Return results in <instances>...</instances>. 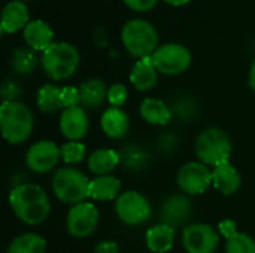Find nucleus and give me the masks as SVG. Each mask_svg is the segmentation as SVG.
Returning <instances> with one entry per match:
<instances>
[{
    "mask_svg": "<svg viewBox=\"0 0 255 253\" xmlns=\"http://www.w3.org/2000/svg\"><path fill=\"white\" fill-rule=\"evenodd\" d=\"M9 204L15 216L27 225H39L48 216L51 203L48 194L36 183H21L9 194Z\"/></svg>",
    "mask_w": 255,
    "mask_h": 253,
    "instance_id": "obj_1",
    "label": "nucleus"
},
{
    "mask_svg": "<svg viewBox=\"0 0 255 253\" xmlns=\"http://www.w3.org/2000/svg\"><path fill=\"white\" fill-rule=\"evenodd\" d=\"M34 127L31 110L19 101H3L0 106L1 136L10 145L24 143Z\"/></svg>",
    "mask_w": 255,
    "mask_h": 253,
    "instance_id": "obj_2",
    "label": "nucleus"
},
{
    "mask_svg": "<svg viewBox=\"0 0 255 253\" xmlns=\"http://www.w3.org/2000/svg\"><path fill=\"white\" fill-rule=\"evenodd\" d=\"M121 40L127 52L139 60L151 57L158 48V34L155 27L140 18L130 19L123 25Z\"/></svg>",
    "mask_w": 255,
    "mask_h": 253,
    "instance_id": "obj_3",
    "label": "nucleus"
},
{
    "mask_svg": "<svg viewBox=\"0 0 255 253\" xmlns=\"http://www.w3.org/2000/svg\"><path fill=\"white\" fill-rule=\"evenodd\" d=\"M81 55L78 49L67 42H54L42 54V67L54 81L72 78L79 67Z\"/></svg>",
    "mask_w": 255,
    "mask_h": 253,
    "instance_id": "obj_4",
    "label": "nucleus"
},
{
    "mask_svg": "<svg viewBox=\"0 0 255 253\" xmlns=\"http://www.w3.org/2000/svg\"><path fill=\"white\" fill-rule=\"evenodd\" d=\"M91 180L78 169H58L52 177V191L55 197L66 204H79L90 197Z\"/></svg>",
    "mask_w": 255,
    "mask_h": 253,
    "instance_id": "obj_5",
    "label": "nucleus"
},
{
    "mask_svg": "<svg viewBox=\"0 0 255 253\" xmlns=\"http://www.w3.org/2000/svg\"><path fill=\"white\" fill-rule=\"evenodd\" d=\"M196 155L208 167L226 164L232 155V140L220 128H206L196 140Z\"/></svg>",
    "mask_w": 255,
    "mask_h": 253,
    "instance_id": "obj_6",
    "label": "nucleus"
},
{
    "mask_svg": "<svg viewBox=\"0 0 255 253\" xmlns=\"http://www.w3.org/2000/svg\"><path fill=\"white\" fill-rule=\"evenodd\" d=\"M154 66L163 75L175 76L184 73L191 66V52L181 43H166L151 55Z\"/></svg>",
    "mask_w": 255,
    "mask_h": 253,
    "instance_id": "obj_7",
    "label": "nucleus"
},
{
    "mask_svg": "<svg viewBox=\"0 0 255 253\" xmlns=\"http://www.w3.org/2000/svg\"><path fill=\"white\" fill-rule=\"evenodd\" d=\"M117 216L130 227L140 225L151 218L152 209L149 201L136 191L123 192L115 201Z\"/></svg>",
    "mask_w": 255,
    "mask_h": 253,
    "instance_id": "obj_8",
    "label": "nucleus"
},
{
    "mask_svg": "<svg viewBox=\"0 0 255 253\" xmlns=\"http://www.w3.org/2000/svg\"><path fill=\"white\" fill-rule=\"evenodd\" d=\"M99 224V210L93 203H79L70 207L66 218L67 233L73 237L82 239L91 236Z\"/></svg>",
    "mask_w": 255,
    "mask_h": 253,
    "instance_id": "obj_9",
    "label": "nucleus"
},
{
    "mask_svg": "<svg viewBox=\"0 0 255 253\" xmlns=\"http://www.w3.org/2000/svg\"><path fill=\"white\" fill-rule=\"evenodd\" d=\"M176 180L184 192L190 195H199L203 194L212 183V171L203 163L191 161L179 169Z\"/></svg>",
    "mask_w": 255,
    "mask_h": 253,
    "instance_id": "obj_10",
    "label": "nucleus"
},
{
    "mask_svg": "<svg viewBox=\"0 0 255 253\" xmlns=\"http://www.w3.org/2000/svg\"><path fill=\"white\" fill-rule=\"evenodd\" d=\"M182 245L188 253H214L220 245V236L208 224H193L184 230Z\"/></svg>",
    "mask_w": 255,
    "mask_h": 253,
    "instance_id": "obj_11",
    "label": "nucleus"
},
{
    "mask_svg": "<svg viewBox=\"0 0 255 253\" xmlns=\"http://www.w3.org/2000/svg\"><path fill=\"white\" fill-rule=\"evenodd\" d=\"M61 158V148L51 140H40L33 143L25 155L27 167L34 173H48L58 164Z\"/></svg>",
    "mask_w": 255,
    "mask_h": 253,
    "instance_id": "obj_12",
    "label": "nucleus"
},
{
    "mask_svg": "<svg viewBox=\"0 0 255 253\" xmlns=\"http://www.w3.org/2000/svg\"><path fill=\"white\" fill-rule=\"evenodd\" d=\"M58 125H60V131L66 139H69L70 142H79L87 136L90 128V121L84 107L75 106V107L63 109Z\"/></svg>",
    "mask_w": 255,
    "mask_h": 253,
    "instance_id": "obj_13",
    "label": "nucleus"
},
{
    "mask_svg": "<svg viewBox=\"0 0 255 253\" xmlns=\"http://www.w3.org/2000/svg\"><path fill=\"white\" fill-rule=\"evenodd\" d=\"M22 36H24V42L28 45L30 49L33 51H46L54 42V31L52 28L42 19H33L30 21L24 31H22Z\"/></svg>",
    "mask_w": 255,
    "mask_h": 253,
    "instance_id": "obj_14",
    "label": "nucleus"
},
{
    "mask_svg": "<svg viewBox=\"0 0 255 253\" xmlns=\"http://www.w3.org/2000/svg\"><path fill=\"white\" fill-rule=\"evenodd\" d=\"M28 9L21 0L9 1L1 10V34L24 30L28 24Z\"/></svg>",
    "mask_w": 255,
    "mask_h": 253,
    "instance_id": "obj_15",
    "label": "nucleus"
},
{
    "mask_svg": "<svg viewBox=\"0 0 255 253\" xmlns=\"http://www.w3.org/2000/svg\"><path fill=\"white\" fill-rule=\"evenodd\" d=\"M130 81L133 86L139 91H149L152 89L158 82V70L154 66V61L151 57L139 60L130 73Z\"/></svg>",
    "mask_w": 255,
    "mask_h": 253,
    "instance_id": "obj_16",
    "label": "nucleus"
},
{
    "mask_svg": "<svg viewBox=\"0 0 255 253\" xmlns=\"http://www.w3.org/2000/svg\"><path fill=\"white\" fill-rule=\"evenodd\" d=\"M109 88L102 79H88L79 85V97L81 107L85 109H97L108 100Z\"/></svg>",
    "mask_w": 255,
    "mask_h": 253,
    "instance_id": "obj_17",
    "label": "nucleus"
},
{
    "mask_svg": "<svg viewBox=\"0 0 255 253\" xmlns=\"http://www.w3.org/2000/svg\"><path fill=\"white\" fill-rule=\"evenodd\" d=\"M242 179L239 171L230 164H221L212 170V185L224 195H232L241 188Z\"/></svg>",
    "mask_w": 255,
    "mask_h": 253,
    "instance_id": "obj_18",
    "label": "nucleus"
},
{
    "mask_svg": "<svg viewBox=\"0 0 255 253\" xmlns=\"http://www.w3.org/2000/svg\"><path fill=\"white\" fill-rule=\"evenodd\" d=\"M190 213H191L190 201L182 195H175L164 203L161 209V221L163 224L173 228L175 225L184 224L188 219Z\"/></svg>",
    "mask_w": 255,
    "mask_h": 253,
    "instance_id": "obj_19",
    "label": "nucleus"
},
{
    "mask_svg": "<svg viewBox=\"0 0 255 253\" xmlns=\"http://www.w3.org/2000/svg\"><path fill=\"white\" fill-rule=\"evenodd\" d=\"M100 125L103 133L111 139H121L127 134L130 122L128 116L120 107H111L103 112Z\"/></svg>",
    "mask_w": 255,
    "mask_h": 253,
    "instance_id": "obj_20",
    "label": "nucleus"
},
{
    "mask_svg": "<svg viewBox=\"0 0 255 253\" xmlns=\"http://www.w3.org/2000/svg\"><path fill=\"white\" fill-rule=\"evenodd\" d=\"M175 230L166 224L155 225L146 233V246L151 252L166 253L173 248Z\"/></svg>",
    "mask_w": 255,
    "mask_h": 253,
    "instance_id": "obj_21",
    "label": "nucleus"
},
{
    "mask_svg": "<svg viewBox=\"0 0 255 253\" xmlns=\"http://www.w3.org/2000/svg\"><path fill=\"white\" fill-rule=\"evenodd\" d=\"M121 182L111 174L106 176H97L90 183V197L97 201H111L114 198H118L121 194Z\"/></svg>",
    "mask_w": 255,
    "mask_h": 253,
    "instance_id": "obj_22",
    "label": "nucleus"
},
{
    "mask_svg": "<svg viewBox=\"0 0 255 253\" xmlns=\"http://www.w3.org/2000/svg\"><path fill=\"white\" fill-rule=\"evenodd\" d=\"M140 116L152 125H166L170 122L172 112L163 100L146 98L140 104Z\"/></svg>",
    "mask_w": 255,
    "mask_h": 253,
    "instance_id": "obj_23",
    "label": "nucleus"
},
{
    "mask_svg": "<svg viewBox=\"0 0 255 253\" xmlns=\"http://www.w3.org/2000/svg\"><path fill=\"white\" fill-rule=\"evenodd\" d=\"M120 154L112 149H99L88 157V169L97 176H106L120 164Z\"/></svg>",
    "mask_w": 255,
    "mask_h": 253,
    "instance_id": "obj_24",
    "label": "nucleus"
},
{
    "mask_svg": "<svg viewBox=\"0 0 255 253\" xmlns=\"http://www.w3.org/2000/svg\"><path fill=\"white\" fill-rule=\"evenodd\" d=\"M46 242L36 233H25L12 240L6 253H45Z\"/></svg>",
    "mask_w": 255,
    "mask_h": 253,
    "instance_id": "obj_25",
    "label": "nucleus"
},
{
    "mask_svg": "<svg viewBox=\"0 0 255 253\" xmlns=\"http://www.w3.org/2000/svg\"><path fill=\"white\" fill-rule=\"evenodd\" d=\"M36 101L37 107L45 113H55L60 109H64L61 101V88L52 84H46L39 88Z\"/></svg>",
    "mask_w": 255,
    "mask_h": 253,
    "instance_id": "obj_26",
    "label": "nucleus"
},
{
    "mask_svg": "<svg viewBox=\"0 0 255 253\" xmlns=\"http://www.w3.org/2000/svg\"><path fill=\"white\" fill-rule=\"evenodd\" d=\"M37 64V58L33 52V49L28 48H16L12 54L10 66L13 72L19 75H30Z\"/></svg>",
    "mask_w": 255,
    "mask_h": 253,
    "instance_id": "obj_27",
    "label": "nucleus"
},
{
    "mask_svg": "<svg viewBox=\"0 0 255 253\" xmlns=\"http://www.w3.org/2000/svg\"><path fill=\"white\" fill-rule=\"evenodd\" d=\"M226 251L227 253H255V240L245 233H236L227 239Z\"/></svg>",
    "mask_w": 255,
    "mask_h": 253,
    "instance_id": "obj_28",
    "label": "nucleus"
},
{
    "mask_svg": "<svg viewBox=\"0 0 255 253\" xmlns=\"http://www.w3.org/2000/svg\"><path fill=\"white\" fill-rule=\"evenodd\" d=\"M87 155V149L81 142H67L61 146V160L66 164H79Z\"/></svg>",
    "mask_w": 255,
    "mask_h": 253,
    "instance_id": "obj_29",
    "label": "nucleus"
},
{
    "mask_svg": "<svg viewBox=\"0 0 255 253\" xmlns=\"http://www.w3.org/2000/svg\"><path fill=\"white\" fill-rule=\"evenodd\" d=\"M128 97V91L126 88V85L123 84H114L109 86L108 91V101L111 103L112 107H121Z\"/></svg>",
    "mask_w": 255,
    "mask_h": 253,
    "instance_id": "obj_30",
    "label": "nucleus"
},
{
    "mask_svg": "<svg viewBox=\"0 0 255 253\" xmlns=\"http://www.w3.org/2000/svg\"><path fill=\"white\" fill-rule=\"evenodd\" d=\"M61 101H63V107L64 109L81 106L79 88H75V86H64V88H61Z\"/></svg>",
    "mask_w": 255,
    "mask_h": 253,
    "instance_id": "obj_31",
    "label": "nucleus"
},
{
    "mask_svg": "<svg viewBox=\"0 0 255 253\" xmlns=\"http://www.w3.org/2000/svg\"><path fill=\"white\" fill-rule=\"evenodd\" d=\"M21 95V86L15 81H6L1 86V97L3 101H16Z\"/></svg>",
    "mask_w": 255,
    "mask_h": 253,
    "instance_id": "obj_32",
    "label": "nucleus"
},
{
    "mask_svg": "<svg viewBox=\"0 0 255 253\" xmlns=\"http://www.w3.org/2000/svg\"><path fill=\"white\" fill-rule=\"evenodd\" d=\"M158 0H124V3L133 9V10H137V12H146V10H151L152 7H155Z\"/></svg>",
    "mask_w": 255,
    "mask_h": 253,
    "instance_id": "obj_33",
    "label": "nucleus"
},
{
    "mask_svg": "<svg viewBox=\"0 0 255 253\" xmlns=\"http://www.w3.org/2000/svg\"><path fill=\"white\" fill-rule=\"evenodd\" d=\"M218 230H220V233H221L226 239H230V237H233L236 233H239V231H238V225H236V222H235V221H232V219H226V221H223V222L218 225Z\"/></svg>",
    "mask_w": 255,
    "mask_h": 253,
    "instance_id": "obj_34",
    "label": "nucleus"
},
{
    "mask_svg": "<svg viewBox=\"0 0 255 253\" xmlns=\"http://www.w3.org/2000/svg\"><path fill=\"white\" fill-rule=\"evenodd\" d=\"M94 253H120V248L114 242H100L94 248Z\"/></svg>",
    "mask_w": 255,
    "mask_h": 253,
    "instance_id": "obj_35",
    "label": "nucleus"
},
{
    "mask_svg": "<svg viewBox=\"0 0 255 253\" xmlns=\"http://www.w3.org/2000/svg\"><path fill=\"white\" fill-rule=\"evenodd\" d=\"M248 84L251 86V89L255 92V60L251 64V69H250V76H248Z\"/></svg>",
    "mask_w": 255,
    "mask_h": 253,
    "instance_id": "obj_36",
    "label": "nucleus"
},
{
    "mask_svg": "<svg viewBox=\"0 0 255 253\" xmlns=\"http://www.w3.org/2000/svg\"><path fill=\"white\" fill-rule=\"evenodd\" d=\"M164 1L169 3V4H172V6H182V4L188 3L190 0H164Z\"/></svg>",
    "mask_w": 255,
    "mask_h": 253,
    "instance_id": "obj_37",
    "label": "nucleus"
},
{
    "mask_svg": "<svg viewBox=\"0 0 255 253\" xmlns=\"http://www.w3.org/2000/svg\"><path fill=\"white\" fill-rule=\"evenodd\" d=\"M21 1H25V0H21Z\"/></svg>",
    "mask_w": 255,
    "mask_h": 253,
    "instance_id": "obj_38",
    "label": "nucleus"
}]
</instances>
